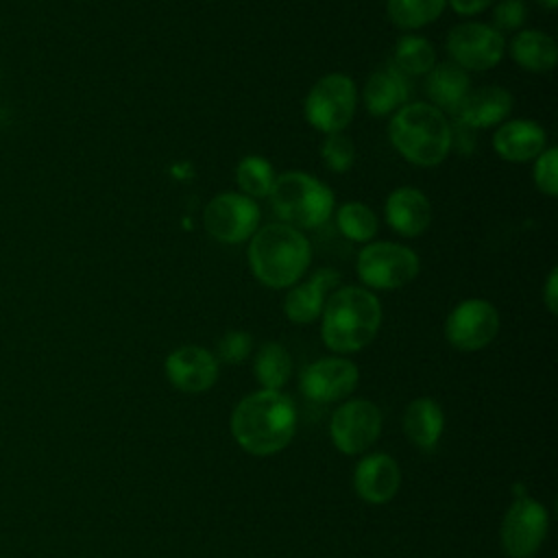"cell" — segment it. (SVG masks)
Here are the masks:
<instances>
[{
    "mask_svg": "<svg viewBox=\"0 0 558 558\" xmlns=\"http://www.w3.org/2000/svg\"><path fill=\"white\" fill-rule=\"evenodd\" d=\"M538 4H543L547 11H554L556 9V4H558V0H536Z\"/></svg>",
    "mask_w": 558,
    "mask_h": 558,
    "instance_id": "obj_35",
    "label": "cell"
},
{
    "mask_svg": "<svg viewBox=\"0 0 558 558\" xmlns=\"http://www.w3.org/2000/svg\"><path fill=\"white\" fill-rule=\"evenodd\" d=\"M425 76V92L432 100L429 105H434L440 111L453 113L471 92L466 70H462L453 61L436 63Z\"/></svg>",
    "mask_w": 558,
    "mask_h": 558,
    "instance_id": "obj_22",
    "label": "cell"
},
{
    "mask_svg": "<svg viewBox=\"0 0 558 558\" xmlns=\"http://www.w3.org/2000/svg\"><path fill=\"white\" fill-rule=\"evenodd\" d=\"M504 50V35L482 22L458 24L447 35V52L462 70H490L501 61Z\"/></svg>",
    "mask_w": 558,
    "mask_h": 558,
    "instance_id": "obj_10",
    "label": "cell"
},
{
    "mask_svg": "<svg viewBox=\"0 0 558 558\" xmlns=\"http://www.w3.org/2000/svg\"><path fill=\"white\" fill-rule=\"evenodd\" d=\"M336 225L344 238L362 244H368L379 229L375 211L357 201H349L336 211Z\"/></svg>",
    "mask_w": 558,
    "mask_h": 558,
    "instance_id": "obj_27",
    "label": "cell"
},
{
    "mask_svg": "<svg viewBox=\"0 0 558 558\" xmlns=\"http://www.w3.org/2000/svg\"><path fill=\"white\" fill-rule=\"evenodd\" d=\"M381 432V412L373 401H344L331 416L329 434L338 451L355 456L366 451Z\"/></svg>",
    "mask_w": 558,
    "mask_h": 558,
    "instance_id": "obj_12",
    "label": "cell"
},
{
    "mask_svg": "<svg viewBox=\"0 0 558 558\" xmlns=\"http://www.w3.org/2000/svg\"><path fill=\"white\" fill-rule=\"evenodd\" d=\"M357 102V89L351 76L331 72L320 76L307 92L303 113L307 122L325 135L342 133L353 120Z\"/></svg>",
    "mask_w": 558,
    "mask_h": 558,
    "instance_id": "obj_6",
    "label": "cell"
},
{
    "mask_svg": "<svg viewBox=\"0 0 558 558\" xmlns=\"http://www.w3.org/2000/svg\"><path fill=\"white\" fill-rule=\"evenodd\" d=\"M338 283H340V275L329 268L316 270L305 283H294L283 299L286 316L296 325L314 323L323 312L327 292Z\"/></svg>",
    "mask_w": 558,
    "mask_h": 558,
    "instance_id": "obj_18",
    "label": "cell"
},
{
    "mask_svg": "<svg viewBox=\"0 0 558 558\" xmlns=\"http://www.w3.org/2000/svg\"><path fill=\"white\" fill-rule=\"evenodd\" d=\"M510 54L517 65L530 72H547L556 65L558 59L556 41L547 33L534 28H525L514 35L510 41Z\"/></svg>",
    "mask_w": 558,
    "mask_h": 558,
    "instance_id": "obj_23",
    "label": "cell"
},
{
    "mask_svg": "<svg viewBox=\"0 0 558 558\" xmlns=\"http://www.w3.org/2000/svg\"><path fill=\"white\" fill-rule=\"evenodd\" d=\"M436 65L434 46L418 35H405L397 41L392 68L403 76H423Z\"/></svg>",
    "mask_w": 558,
    "mask_h": 558,
    "instance_id": "obj_24",
    "label": "cell"
},
{
    "mask_svg": "<svg viewBox=\"0 0 558 558\" xmlns=\"http://www.w3.org/2000/svg\"><path fill=\"white\" fill-rule=\"evenodd\" d=\"M410 96L408 78L392 65L381 68L371 74L364 85V105L371 116L384 118L395 113Z\"/></svg>",
    "mask_w": 558,
    "mask_h": 558,
    "instance_id": "obj_20",
    "label": "cell"
},
{
    "mask_svg": "<svg viewBox=\"0 0 558 558\" xmlns=\"http://www.w3.org/2000/svg\"><path fill=\"white\" fill-rule=\"evenodd\" d=\"M512 111V94L497 85L477 87L466 94L460 107L453 111L458 124L469 129H486L504 122Z\"/></svg>",
    "mask_w": 558,
    "mask_h": 558,
    "instance_id": "obj_19",
    "label": "cell"
},
{
    "mask_svg": "<svg viewBox=\"0 0 558 558\" xmlns=\"http://www.w3.org/2000/svg\"><path fill=\"white\" fill-rule=\"evenodd\" d=\"M253 338L246 331H227L218 342V357L227 364H240L248 357Z\"/></svg>",
    "mask_w": 558,
    "mask_h": 558,
    "instance_id": "obj_31",
    "label": "cell"
},
{
    "mask_svg": "<svg viewBox=\"0 0 558 558\" xmlns=\"http://www.w3.org/2000/svg\"><path fill=\"white\" fill-rule=\"evenodd\" d=\"M447 2L458 15H475L493 4V0H447Z\"/></svg>",
    "mask_w": 558,
    "mask_h": 558,
    "instance_id": "obj_34",
    "label": "cell"
},
{
    "mask_svg": "<svg viewBox=\"0 0 558 558\" xmlns=\"http://www.w3.org/2000/svg\"><path fill=\"white\" fill-rule=\"evenodd\" d=\"M357 366L351 360L320 357L303 368L299 386L310 401L329 403L349 397L357 386Z\"/></svg>",
    "mask_w": 558,
    "mask_h": 558,
    "instance_id": "obj_13",
    "label": "cell"
},
{
    "mask_svg": "<svg viewBox=\"0 0 558 558\" xmlns=\"http://www.w3.org/2000/svg\"><path fill=\"white\" fill-rule=\"evenodd\" d=\"M296 429V410L281 390H257L244 397L231 414V434L251 456H272L286 449Z\"/></svg>",
    "mask_w": 558,
    "mask_h": 558,
    "instance_id": "obj_1",
    "label": "cell"
},
{
    "mask_svg": "<svg viewBox=\"0 0 558 558\" xmlns=\"http://www.w3.org/2000/svg\"><path fill=\"white\" fill-rule=\"evenodd\" d=\"M384 216L392 231L405 238H416L432 222V203L416 187H397L386 198Z\"/></svg>",
    "mask_w": 558,
    "mask_h": 558,
    "instance_id": "obj_17",
    "label": "cell"
},
{
    "mask_svg": "<svg viewBox=\"0 0 558 558\" xmlns=\"http://www.w3.org/2000/svg\"><path fill=\"white\" fill-rule=\"evenodd\" d=\"M320 318L325 347L336 353H355L379 331L381 305L368 288L344 286L327 294Z\"/></svg>",
    "mask_w": 558,
    "mask_h": 558,
    "instance_id": "obj_2",
    "label": "cell"
},
{
    "mask_svg": "<svg viewBox=\"0 0 558 558\" xmlns=\"http://www.w3.org/2000/svg\"><path fill=\"white\" fill-rule=\"evenodd\" d=\"M447 0H386L388 17L395 26L412 31L427 26L436 17H440Z\"/></svg>",
    "mask_w": 558,
    "mask_h": 558,
    "instance_id": "obj_26",
    "label": "cell"
},
{
    "mask_svg": "<svg viewBox=\"0 0 558 558\" xmlns=\"http://www.w3.org/2000/svg\"><path fill=\"white\" fill-rule=\"evenodd\" d=\"M445 429V414L436 399L418 397L408 403L403 412V432L418 449H434Z\"/></svg>",
    "mask_w": 558,
    "mask_h": 558,
    "instance_id": "obj_21",
    "label": "cell"
},
{
    "mask_svg": "<svg viewBox=\"0 0 558 558\" xmlns=\"http://www.w3.org/2000/svg\"><path fill=\"white\" fill-rule=\"evenodd\" d=\"M248 240L251 272L266 288H292L310 268V240L286 222L264 225Z\"/></svg>",
    "mask_w": 558,
    "mask_h": 558,
    "instance_id": "obj_3",
    "label": "cell"
},
{
    "mask_svg": "<svg viewBox=\"0 0 558 558\" xmlns=\"http://www.w3.org/2000/svg\"><path fill=\"white\" fill-rule=\"evenodd\" d=\"M253 368L266 390H281L292 375V357L279 342H266L259 347Z\"/></svg>",
    "mask_w": 558,
    "mask_h": 558,
    "instance_id": "obj_25",
    "label": "cell"
},
{
    "mask_svg": "<svg viewBox=\"0 0 558 558\" xmlns=\"http://www.w3.org/2000/svg\"><path fill=\"white\" fill-rule=\"evenodd\" d=\"M543 303L549 310V314L558 312V270L551 268V272L547 275L545 288H543Z\"/></svg>",
    "mask_w": 558,
    "mask_h": 558,
    "instance_id": "obj_33",
    "label": "cell"
},
{
    "mask_svg": "<svg viewBox=\"0 0 558 558\" xmlns=\"http://www.w3.org/2000/svg\"><path fill=\"white\" fill-rule=\"evenodd\" d=\"M418 255L397 242H368L357 253V277L373 290H397L418 275Z\"/></svg>",
    "mask_w": 558,
    "mask_h": 558,
    "instance_id": "obj_7",
    "label": "cell"
},
{
    "mask_svg": "<svg viewBox=\"0 0 558 558\" xmlns=\"http://www.w3.org/2000/svg\"><path fill=\"white\" fill-rule=\"evenodd\" d=\"M275 177L277 174H275L270 161L259 155L244 157L235 168V183L240 187V194H244L253 201L268 196Z\"/></svg>",
    "mask_w": 558,
    "mask_h": 558,
    "instance_id": "obj_28",
    "label": "cell"
},
{
    "mask_svg": "<svg viewBox=\"0 0 558 558\" xmlns=\"http://www.w3.org/2000/svg\"><path fill=\"white\" fill-rule=\"evenodd\" d=\"M203 227L216 242L240 244L259 229V205L240 194H216L203 209Z\"/></svg>",
    "mask_w": 558,
    "mask_h": 558,
    "instance_id": "obj_8",
    "label": "cell"
},
{
    "mask_svg": "<svg viewBox=\"0 0 558 558\" xmlns=\"http://www.w3.org/2000/svg\"><path fill=\"white\" fill-rule=\"evenodd\" d=\"M493 148L501 159L523 163L547 148V133L534 120H506L493 133Z\"/></svg>",
    "mask_w": 558,
    "mask_h": 558,
    "instance_id": "obj_16",
    "label": "cell"
},
{
    "mask_svg": "<svg viewBox=\"0 0 558 558\" xmlns=\"http://www.w3.org/2000/svg\"><path fill=\"white\" fill-rule=\"evenodd\" d=\"M268 198L281 222L294 229L320 227L333 209V192L316 177L296 170L275 177Z\"/></svg>",
    "mask_w": 558,
    "mask_h": 558,
    "instance_id": "obj_5",
    "label": "cell"
},
{
    "mask_svg": "<svg viewBox=\"0 0 558 558\" xmlns=\"http://www.w3.org/2000/svg\"><path fill=\"white\" fill-rule=\"evenodd\" d=\"M388 137L395 150L414 166L432 168L445 161L453 144V129L447 116L429 102L399 107L388 122Z\"/></svg>",
    "mask_w": 558,
    "mask_h": 558,
    "instance_id": "obj_4",
    "label": "cell"
},
{
    "mask_svg": "<svg viewBox=\"0 0 558 558\" xmlns=\"http://www.w3.org/2000/svg\"><path fill=\"white\" fill-rule=\"evenodd\" d=\"M499 331V312L486 299H466L458 303L445 323V336L458 351H480L495 340Z\"/></svg>",
    "mask_w": 558,
    "mask_h": 558,
    "instance_id": "obj_11",
    "label": "cell"
},
{
    "mask_svg": "<svg viewBox=\"0 0 558 558\" xmlns=\"http://www.w3.org/2000/svg\"><path fill=\"white\" fill-rule=\"evenodd\" d=\"M527 17V9L523 0H501L493 11V28L501 31H517Z\"/></svg>",
    "mask_w": 558,
    "mask_h": 558,
    "instance_id": "obj_32",
    "label": "cell"
},
{
    "mask_svg": "<svg viewBox=\"0 0 558 558\" xmlns=\"http://www.w3.org/2000/svg\"><path fill=\"white\" fill-rule=\"evenodd\" d=\"M549 517L543 504L532 497H519L506 510L499 538L510 558H530L538 551L547 536Z\"/></svg>",
    "mask_w": 558,
    "mask_h": 558,
    "instance_id": "obj_9",
    "label": "cell"
},
{
    "mask_svg": "<svg viewBox=\"0 0 558 558\" xmlns=\"http://www.w3.org/2000/svg\"><path fill=\"white\" fill-rule=\"evenodd\" d=\"M166 377L177 390L203 392L218 379V360L198 344H185L166 357Z\"/></svg>",
    "mask_w": 558,
    "mask_h": 558,
    "instance_id": "obj_14",
    "label": "cell"
},
{
    "mask_svg": "<svg viewBox=\"0 0 558 558\" xmlns=\"http://www.w3.org/2000/svg\"><path fill=\"white\" fill-rule=\"evenodd\" d=\"M355 493L368 504L390 501L401 486V471L392 456L371 453L362 458L353 473Z\"/></svg>",
    "mask_w": 558,
    "mask_h": 558,
    "instance_id": "obj_15",
    "label": "cell"
},
{
    "mask_svg": "<svg viewBox=\"0 0 558 558\" xmlns=\"http://www.w3.org/2000/svg\"><path fill=\"white\" fill-rule=\"evenodd\" d=\"M556 166H558V153L556 148H545L536 159H534V183L536 187L547 194V196H556L558 194V174H556Z\"/></svg>",
    "mask_w": 558,
    "mask_h": 558,
    "instance_id": "obj_30",
    "label": "cell"
},
{
    "mask_svg": "<svg viewBox=\"0 0 558 558\" xmlns=\"http://www.w3.org/2000/svg\"><path fill=\"white\" fill-rule=\"evenodd\" d=\"M320 157L331 172H347L355 161L353 142L342 133H331L320 146Z\"/></svg>",
    "mask_w": 558,
    "mask_h": 558,
    "instance_id": "obj_29",
    "label": "cell"
}]
</instances>
